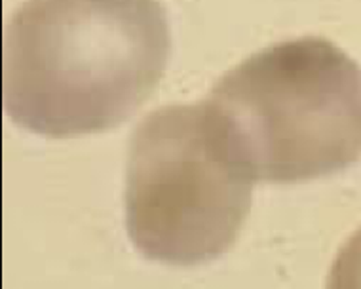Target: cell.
I'll return each instance as SVG.
<instances>
[{
    "label": "cell",
    "mask_w": 361,
    "mask_h": 289,
    "mask_svg": "<svg viewBox=\"0 0 361 289\" xmlns=\"http://www.w3.org/2000/svg\"><path fill=\"white\" fill-rule=\"evenodd\" d=\"M206 99L255 183L312 181L361 158V67L327 38L257 51L226 70Z\"/></svg>",
    "instance_id": "obj_2"
},
{
    "label": "cell",
    "mask_w": 361,
    "mask_h": 289,
    "mask_svg": "<svg viewBox=\"0 0 361 289\" xmlns=\"http://www.w3.org/2000/svg\"><path fill=\"white\" fill-rule=\"evenodd\" d=\"M327 285L333 289H361V228L350 236L336 255Z\"/></svg>",
    "instance_id": "obj_4"
},
{
    "label": "cell",
    "mask_w": 361,
    "mask_h": 289,
    "mask_svg": "<svg viewBox=\"0 0 361 289\" xmlns=\"http://www.w3.org/2000/svg\"><path fill=\"white\" fill-rule=\"evenodd\" d=\"M169 54L158 0H25L4 27L2 107L44 137L111 132L154 94Z\"/></svg>",
    "instance_id": "obj_1"
},
{
    "label": "cell",
    "mask_w": 361,
    "mask_h": 289,
    "mask_svg": "<svg viewBox=\"0 0 361 289\" xmlns=\"http://www.w3.org/2000/svg\"><path fill=\"white\" fill-rule=\"evenodd\" d=\"M255 179L207 103L166 105L131 133L126 230L143 257L200 266L231 250L251 211Z\"/></svg>",
    "instance_id": "obj_3"
}]
</instances>
